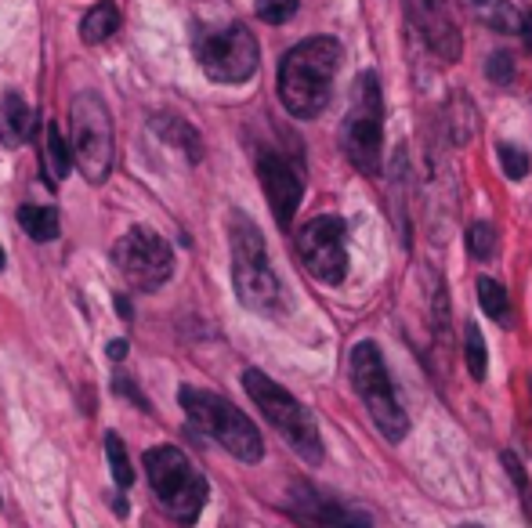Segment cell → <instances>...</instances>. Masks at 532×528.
Listing matches in <instances>:
<instances>
[{"label": "cell", "mask_w": 532, "mask_h": 528, "mask_svg": "<svg viewBox=\"0 0 532 528\" xmlns=\"http://www.w3.org/2000/svg\"><path fill=\"white\" fill-rule=\"evenodd\" d=\"M341 44L333 37H308L279 62V98L297 120H315L330 105L333 80L341 69Z\"/></svg>", "instance_id": "6da1fadb"}, {"label": "cell", "mask_w": 532, "mask_h": 528, "mask_svg": "<svg viewBox=\"0 0 532 528\" xmlns=\"http://www.w3.org/2000/svg\"><path fill=\"white\" fill-rule=\"evenodd\" d=\"M228 246H232V286H236L239 301L247 304L250 312L276 315L279 301H283V286L268 264L261 228L243 210H232L228 217Z\"/></svg>", "instance_id": "7a4b0ae2"}, {"label": "cell", "mask_w": 532, "mask_h": 528, "mask_svg": "<svg viewBox=\"0 0 532 528\" xmlns=\"http://www.w3.org/2000/svg\"><path fill=\"white\" fill-rule=\"evenodd\" d=\"M145 478H149L152 492L160 507L167 510V518L178 521V525L192 528L200 521L203 507H207V478H203L192 460L181 453L178 445H156L142 456Z\"/></svg>", "instance_id": "3957f363"}, {"label": "cell", "mask_w": 532, "mask_h": 528, "mask_svg": "<svg viewBox=\"0 0 532 528\" xmlns=\"http://www.w3.org/2000/svg\"><path fill=\"white\" fill-rule=\"evenodd\" d=\"M178 402L189 413L192 427L214 438L228 456H236L239 463H261L265 438L254 427V420L243 416V409H236L228 398L214 395V391H203V387H181Z\"/></svg>", "instance_id": "277c9868"}, {"label": "cell", "mask_w": 532, "mask_h": 528, "mask_svg": "<svg viewBox=\"0 0 532 528\" xmlns=\"http://www.w3.org/2000/svg\"><path fill=\"white\" fill-rule=\"evenodd\" d=\"M243 387H247V395L254 398V406L261 409V416L283 434L286 445H290L304 463H323L319 424H315V416L308 413L286 387H279L272 377H265L261 369H247V373H243Z\"/></svg>", "instance_id": "5b68a950"}, {"label": "cell", "mask_w": 532, "mask_h": 528, "mask_svg": "<svg viewBox=\"0 0 532 528\" xmlns=\"http://www.w3.org/2000/svg\"><path fill=\"white\" fill-rule=\"evenodd\" d=\"M69 149H73L76 170L84 174L87 185H105L113 174L116 160V134H113V116L105 109V102L95 91L76 95L69 105Z\"/></svg>", "instance_id": "8992f818"}, {"label": "cell", "mask_w": 532, "mask_h": 528, "mask_svg": "<svg viewBox=\"0 0 532 528\" xmlns=\"http://www.w3.org/2000/svg\"><path fill=\"white\" fill-rule=\"evenodd\" d=\"M352 384L359 391L362 406L370 409V420L388 442H402L409 434V416L402 409L395 387H391L384 355L373 340H362L352 348Z\"/></svg>", "instance_id": "52a82bcc"}, {"label": "cell", "mask_w": 532, "mask_h": 528, "mask_svg": "<svg viewBox=\"0 0 532 528\" xmlns=\"http://www.w3.org/2000/svg\"><path fill=\"white\" fill-rule=\"evenodd\" d=\"M341 145L355 170L380 174V152H384V95H380L377 73H362L355 80L352 109L344 116Z\"/></svg>", "instance_id": "ba28073f"}, {"label": "cell", "mask_w": 532, "mask_h": 528, "mask_svg": "<svg viewBox=\"0 0 532 528\" xmlns=\"http://www.w3.org/2000/svg\"><path fill=\"white\" fill-rule=\"evenodd\" d=\"M196 58L214 84H247L257 73V40L247 26L203 29L196 37Z\"/></svg>", "instance_id": "9c48e42d"}, {"label": "cell", "mask_w": 532, "mask_h": 528, "mask_svg": "<svg viewBox=\"0 0 532 528\" xmlns=\"http://www.w3.org/2000/svg\"><path fill=\"white\" fill-rule=\"evenodd\" d=\"M113 261L120 268V275L127 279V286L138 293H156L174 275L171 243L160 232L142 225L131 228L127 236H120V243L113 246Z\"/></svg>", "instance_id": "30bf717a"}, {"label": "cell", "mask_w": 532, "mask_h": 528, "mask_svg": "<svg viewBox=\"0 0 532 528\" xmlns=\"http://www.w3.org/2000/svg\"><path fill=\"white\" fill-rule=\"evenodd\" d=\"M344 221L337 214H323L312 217L308 225L297 232V254L301 264L308 268L312 279L326 286L344 283V272H348V246H344Z\"/></svg>", "instance_id": "8fae6325"}, {"label": "cell", "mask_w": 532, "mask_h": 528, "mask_svg": "<svg viewBox=\"0 0 532 528\" xmlns=\"http://www.w3.org/2000/svg\"><path fill=\"white\" fill-rule=\"evenodd\" d=\"M406 19L438 62L453 66L460 58L464 40H460V29H456L453 15H449L446 0H406Z\"/></svg>", "instance_id": "7c38bea8"}, {"label": "cell", "mask_w": 532, "mask_h": 528, "mask_svg": "<svg viewBox=\"0 0 532 528\" xmlns=\"http://www.w3.org/2000/svg\"><path fill=\"white\" fill-rule=\"evenodd\" d=\"M257 178H261V189H265V199H268V207H272V214H276V221L283 228H290V221H294L297 207H301V196H304L301 170L286 160V156L265 149V152H257Z\"/></svg>", "instance_id": "4fadbf2b"}, {"label": "cell", "mask_w": 532, "mask_h": 528, "mask_svg": "<svg viewBox=\"0 0 532 528\" xmlns=\"http://www.w3.org/2000/svg\"><path fill=\"white\" fill-rule=\"evenodd\" d=\"M286 510H290V518L301 528H373L362 510L344 507V503L330 500V496L308 489V485H297L290 492Z\"/></svg>", "instance_id": "5bb4252c"}, {"label": "cell", "mask_w": 532, "mask_h": 528, "mask_svg": "<svg viewBox=\"0 0 532 528\" xmlns=\"http://www.w3.org/2000/svg\"><path fill=\"white\" fill-rule=\"evenodd\" d=\"M33 127H37V116L29 109V102L15 91L4 95L0 102V145H8V149H19L33 138Z\"/></svg>", "instance_id": "9a60e30c"}, {"label": "cell", "mask_w": 532, "mask_h": 528, "mask_svg": "<svg viewBox=\"0 0 532 528\" xmlns=\"http://www.w3.org/2000/svg\"><path fill=\"white\" fill-rule=\"evenodd\" d=\"M152 131L160 134V138H163L167 145H174V149L185 152V160H189V163H200V160H203L200 134H196V127H192V123L181 120V116H174V113H156V116H152Z\"/></svg>", "instance_id": "2e32d148"}, {"label": "cell", "mask_w": 532, "mask_h": 528, "mask_svg": "<svg viewBox=\"0 0 532 528\" xmlns=\"http://www.w3.org/2000/svg\"><path fill=\"white\" fill-rule=\"evenodd\" d=\"M464 4L482 26L496 29V33H522V15L514 11L511 0H464Z\"/></svg>", "instance_id": "e0dca14e"}, {"label": "cell", "mask_w": 532, "mask_h": 528, "mask_svg": "<svg viewBox=\"0 0 532 528\" xmlns=\"http://www.w3.org/2000/svg\"><path fill=\"white\" fill-rule=\"evenodd\" d=\"M73 167V149L62 138V131L55 123H44V174H48V181H66Z\"/></svg>", "instance_id": "ac0fdd59"}, {"label": "cell", "mask_w": 532, "mask_h": 528, "mask_svg": "<svg viewBox=\"0 0 532 528\" xmlns=\"http://www.w3.org/2000/svg\"><path fill=\"white\" fill-rule=\"evenodd\" d=\"M116 29H120V8L109 4V0H102V4H95V8L80 19V40H84V44H105Z\"/></svg>", "instance_id": "d6986e66"}, {"label": "cell", "mask_w": 532, "mask_h": 528, "mask_svg": "<svg viewBox=\"0 0 532 528\" xmlns=\"http://www.w3.org/2000/svg\"><path fill=\"white\" fill-rule=\"evenodd\" d=\"M19 225L29 239H37V243H51L58 236V214L55 207H19Z\"/></svg>", "instance_id": "ffe728a7"}, {"label": "cell", "mask_w": 532, "mask_h": 528, "mask_svg": "<svg viewBox=\"0 0 532 528\" xmlns=\"http://www.w3.org/2000/svg\"><path fill=\"white\" fill-rule=\"evenodd\" d=\"M105 460H109V474H113L116 485H120V489H131L134 467H131V456H127V449H124V438H120L116 431L105 434Z\"/></svg>", "instance_id": "44dd1931"}, {"label": "cell", "mask_w": 532, "mask_h": 528, "mask_svg": "<svg viewBox=\"0 0 532 528\" xmlns=\"http://www.w3.org/2000/svg\"><path fill=\"white\" fill-rule=\"evenodd\" d=\"M464 362H467V373L475 380H485V366H489V351H485V337L478 330L475 322H467L464 326Z\"/></svg>", "instance_id": "7402d4cb"}, {"label": "cell", "mask_w": 532, "mask_h": 528, "mask_svg": "<svg viewBox=\"0 0 532 528\" xmlns=\"http://www.w3.org/2000/svg\"><path fill=\"white\" fill-rule=\"evenodd\" d=\"M467 254L475 257V261H489L496 250V228L489 221H471L467 225Z\"/></svg>", "instance_id": "603a6c76"}, {"label": "cell", "mask_w": 532, "mask_h": 528, "mask_svg": "<svg viewBox=\"0 0 532 528\" xmlns=\"http://www.w3.org/2000/svg\"><path fill=\"white\" fill-rule=\"evenodd\" d=\"M478 301H482L485 315L496 322H504L507 312H511V304H507V290L496 279H478Z\"/></svg>", "instance_id": "cb8c5ba5"}, {"label": "cell", "mask_w": 532, "mask_h": 528, "mask_svg": "<svg viewBox=\"0 0 532 528\" xmlns=\"http://www.w3.org/2000/svg\"><path fill=\"white\" fill-rule=\"evenodd\" d=\"M500 463H504L507 474H511L514 489H518V500H522V514H525V521L532 525V481H529V474H525V467L518 463V456H514L511 449L500 453Z\"/></svg>", "instance_id": "d4e9b609"}, {"label": "cell", "mask_w": 532, "mask_h": 528, "mask_svg": "<svg viewBox=\"0 0 532 528\" xmlns=\"http://www.w3.org/2000/svg\"><path fill=\"white\" fill-rule=\"evenodd\" d=\"M297 4L301 0H254L257 19L268 22V26H283L297 15Z\"/></svg>", "instance_id": "484cf974"}, {"label": "cell", "mask_w": 532, "mask_h": 528, "mask_svg": "<svg viewBox=\"0 0 532 528\" xmlns=\"http://www.w3.org/2000/svg\"><path fill=\"white\" fill-rule=\"evenodd\" d=\"M449 123H453V138L456 142H467L475 134V109L464 102V95H456L449 105Z\"/></svg>", "instance_id": "4316f807"}, {"label": "cell", "mask_w": 532, "mask_h": 528, "mask_svg": "<svg viewBox=\"0 0 532 528\" xmlns=\"http://www.w3.org/2000/svg\"><path fill=\"white\" fill-rule=\"evenodd\" d=\"M496 156H500V167H504V174L511 181H522L525 174H529V167H532V160H529V152H522L518 145H500L496 149Z\"/></svg>", "instance_id": "83f0119b"}, {"label": "cell", "mask_w": 532, "mask_h": 528, "mask_svg": "<svg viewBox=\"0 0 532 528\" xmlns=\"http://www.w3.org/2000/svg\"><path fill=\"white\" fill-rule=\"evenodd\" d=\"M485 76L493 80V84H511L514 80V58L507 51H493L489 62H485Z\"/></svg>", "instance_id": "f1b7e54d"}, {"label": "cell", "mask_w": 532, "mask_h": 528, "mask_svg": "<svg viewBox=\"0 0 532 528\" xmlns=\"http://www.w3.org/2000/svg\"><path fill=\"white\" fill-rule=\"evenodd\" d=\"M105 355H109L113 362L127 359V340H109V344H105Z\"/></svg>", "instance_id": "f546056e"}, {"label": "cell", "mask_w": 532, "mask_h": 528, "mask_svg": "<svg viewBox=\"0 0 532 528\" xmlns=\"http://www.w3.org/2000/svg\"><path fill=\"white\" fill-rule=\"evenodd\" d=\"M522 40H525V48L532 51V11H525L522 15Z\"/></svg>", "instance_id": "4dcf8cb0"}, {"label": "cell", "mask_w": 532, "mask_h": 528, "mask_svg": "<svg viewBox=\"0 0 532 528\" xmlns=\"http://www.w3.org/2000/svg\"><path fill=\"white\" fill-rule=\"evenodd\" d=\"M116 312L124 315V319H131V301H127V297H116Z\"/></svg>", "instance_id": "1f68e13d"}, {"label": "cell", "mask_w": 532, "mask_h": 528, "mask_svg": "<svg viewBox=\"0 0 532 528\" xmlns=\"http://www.w3.org/2000/svg\"><path fill=\"white\" fill-rule=\"evenodd\" d=\"M113 507H116V514H120V518H127V500H124V496H116Z\"/></svg>", "instance_id": "d6a6232c"}, {"label": "cell", "mask_w": 532, "mask_h": 528, "mask_svg": "<svg viewBox=\"0 0 532 528\" xmlns=\"http://www.w3.org/2000/svg\"><path fill=\"white\" fill-rule=\"evenodd\" d=\"M4 264H8V254H4V246H0V272H4Z\"/></svg>", "instance_id": "836d02e7"}, {"label": "cell", "mask_w": 532, "mask_h": 528, "mask_svg": "<svg viewBox=\"0 0 532 528\" xmlns=\"http://www.w3.org/2000/svg\"><path fill=\"white\" fill-rule=\"evenodd\" d=\"M464 528H478V525H464Z\"/></svg>", "instance_id": "e575fe53"}]
</instances>
